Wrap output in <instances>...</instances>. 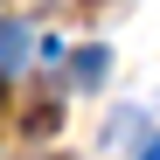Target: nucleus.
<instances>
[{
  "label": "nucleus",
  "instance_id": "obj_1",
  "mask_svg": "<svg viewBox=\"0 0 160 160\" xmlns=\"http://www.w3.org/2000/svg\"><path fill=\"white\" fill-rule=\"evenodd\" d=\"M21 56H28V28H21V21H7V28H0V70H14Z\"/></svg>",
  "mask_w": 160,
  "mask_h": 160
},
{
  "label": "nucleus",
  "instance_id": "obj_2",
  "mask_svg": "<svg viewBox=\"0 0 160 160\" xmlns=\"http://www.w3.org/2000/svg\"><path fill=\"white\" fill-rule=\"evenodd\" d=\"M77 77H84V84H98L104 70H112V56H104V49H77V63H70Z\"/></svg>",
  "mask_w": 160,
  "mask_h": 160
},
{
  "label": "nucleus",
  "instance_id": "obj_3",
  "mask_svg": "<svg viewBox=\"0 0 160 160\" xmlns=\"http://www.w3.org/2000/svg\"><path fill=\"white\" fill-rule=\"evenodd\" d=\"M139 160H160V139H146V146H139Z\"/></svg>",
  "mask_w": 160,
  "mask_h": 160
}]
</instances>
